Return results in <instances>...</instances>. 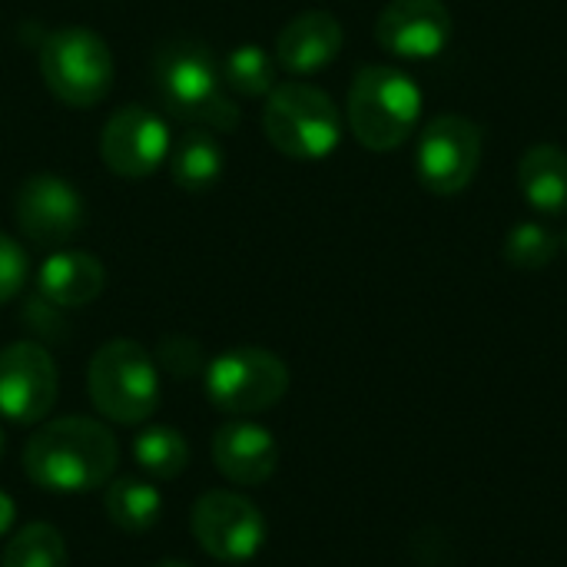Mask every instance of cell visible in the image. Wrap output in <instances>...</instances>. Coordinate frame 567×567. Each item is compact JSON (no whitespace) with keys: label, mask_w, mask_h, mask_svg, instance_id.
I'll return each instance as SVG.
<instances>
[{"label":"cell","mask_w":567,"mask_h":567,"mask_svg":"<svg viewBox=\"0 0 567 567\" xmlns=\"http://www.w3.org/2000/svg\"><path fill=\"white\" fill-rule=\"evenodd\" d=\"M419 116H422V90L405 70L369 63L355 73L349 86L346 120L352 136L365 150L372 153L399 150L415 133Z\"/></svg>","instance_id":"3957f363"},{"label":"cell","mask_w":567,"mask_h":567,"mask_svg":"<svg viewBox=\"0 0 567 567\" xmlns=\"http://www.w3.org/2000/svg\"><path fill=\"white\" fill-rule=\"evenodd\" d=\"M93 409L116 425H143L159 409V365L133 339L100 346L86 369Z\"/></svg>","instance_id":"277c9868"},{"label":"cell","mask_w":567,"mask_h":567,"mask_svg":"<svg viewBox=\"0 0 567 567\" xmlns=\"http://www.w3.org/2000/svg\"><path fill=\"white\" fill-rule=\"evenodd\" d=\"M27 252L17 239H10L7 233H0V306L10 302L13 296H20V289L27 286Z\"/></svg>","instance_id":"d4e9b609"},{"label":"cell","mask_w":567,"mask_h":567,"mask_svg":"<svg viewBox=\"0 0 567 567\" xmlns=\"http://www.w3.org/2000/svg\"><path fill=\"white\" fill-rule=\"evenodd\" d=\"M106 266L83 249H56L37 272V292L56 309H80L103 296Z\"/></svg>","instance_id":"2e32d148"},{"label":"cell","mask_w":567,"mask_h":567,"mask_svg":"<svg viewBox=\"0 0 567 567\" xmlns=\"http://www.w3.org/2000/svg\"><path fill=\"white\" fill-rule=\"evenodd\" d=\"M452 27L442 0H392L375 17V40L399 60H432L449 47Z\"/></svg>","instance_id":"4fadbf2b"},{"label":"cell","mask_w":567,"mask_h":567,"mask_svg":"<svg viewBox=\"0 0 567 567\" xmlns=\"http://www.w3.org/2000/svg\"><path fill=\"white\" fill-rule=\"evenodd\" d=\"M189 528L196 545L226 565L249 561L262 551L266 545V518L262 512L239 492H206L189 515Z\"/></svg>","instance_id":"9c48e42d"},{"label":"cell","mask_w":567,"mask_h":567,"mask_svg":"<svg viewBox=\"0 0 567 567\" xmlns=\"http://www.w3.org/2000/svg\"><path fill=\"white\" fill-rule=\"evenodd\" d=\"M103 508H106V518H110L120 532L140 535V532H150V528L159 522V515H163V498H159V492H156L150 482L126 475V478H116V482L106 485V492H103Z\"/></svg>","instance_id":"d6986e66"},{"label":"cell","mask_w":567,"mask_h":567,"mask_svg":"<svg viewBox=\"0 0 567 567\" xmlns=\"http://www.w3.org/2000/svg\"><path fill=\"white\" fill-rule=\"evenodd\" d=\"M13 216L20 233L33 246L63 249L86 226V203L63 176L37 173L20 183L13 199Z\"/></svg>","instance_id":"8fae6325"},{"label":"cell","mask_w":567,"mask_h":567,"mask_svg":"<svg viewBox=\"0 0 567 567\" xmlns=\"http://www.w3.org/2000/svg\"><path fill=\"white\" fill-rule=\"evenodd\" d=\"M213 462L223 478L243 488L266 485L279 468V445L269 429L236 419L216 429L213 435Z\"/></svg>","instance_id":"5bb4252c"},{"label":"cell","mask_w":567,"mask_h":567,"mask_svg":"<svg viewBox=\"0 0 567 567\" xmlns=\"http://www.w3.org/2000/svg\"><path fill=\"white\" fill-rule=\"evenodd\" d=\"M518 189L535 213H567V153L555 143H538L518 159Z\"/></svg>","instance_id":"e0dca14e"},{"label":"cell","mask_w":567,"mask_h":567,"mask_svg":"<svg viewBox=\"0 0 567 567\" xmlns=\"http://www.w3.org/2000/svg\"><path fill=\"white\" fill-rule=\"evenodd\" d=\"M13 525V502L0 492V535Z\"/></svg>","instance_id":"4316f807"},{"label":"cell","mask_w":567,"mask_h":567,"mask_svg":"<svg viewBox=\"0 0 567 567\" xmlns=\"http://www.w3.org/2000/svg\"><path fill=\"white\" fill-rule=\"evenodd\" d=\"M133 462L143 475L156 482L179 478L189 465V445L186 435L169 425H150L133 439Z\"/></svg>","instance_id":"ffe728a7"},{"label":"cell","mask_w":567,"mask_h":567,"mask_svg":"<svg viewBox=\"0 0 567 567\" xmlns=\"http://www.w3.org/2000/svg\"><path fill=\"white\" fill-rule=\"evenodd\" d=\"M266 140L289 159L319 163L342 140V113L336 100L302 80L276 83L262 106Z\"/></svg>","instance_id":"5b68a950"},{"label":"cell","mask_w":567,"mask_h":567,"mask_svg":"<svg viewBox=\"0 0 567 567\" xmlns=\"http://www.w3.org/2000/svg\"><path fill=\"white\" fill-rule=\"evenodd\" d=\"M23 319H27L30 326H37L40 336H60V309H56L53 302H47L40 292L27 302Z\"/></svg>","instance_id":"484cf974"},{"label":"cell","mask_w":567,"mask_h":567,"mask_svg":"<svg viewBox=\"0 0 567 567\" xmlns=\"http://www.w3.org/2000/svg\"><path fill=\"white\" fill-rule=\"evenodd\" d=\"M40 76L60 103L90 110L113 86V53L90 27H60L43 37Z\"/></svg>","instance_id":"8992f818"},{"label":"cell","mask_w":567,"mask_h":567,"mask_svg":"<svg viewBox=\"0 0 567 567\" xmlns=\"http://www.w3.org/2000/svg\"><path fill=\"white\" fill-rule=\"evenodd\" d=\"M485 153L482 126L462 113L435 116L415 150V176L435 196H458L472 186Z\"/></svg>","instance_id":"ba28073f"},{"label":"cell","mask_w":567,"mask_h":567,"mask_svg":"<svg viewBox=\"0 0 567 567\" xmlns=\"http://www.w3.org/2000/svg\"><path fill=\"white\" fill-rule=\"evenodd\" d=\"M206 399L223 415H259L279 405L289 392V365L259 346H239L219 352L203 369Z\"/></svg>","instance_id":"52a82bcc"},{"label":"cell","mask_w":567,"mask_h":567,"mask_svg":"<svg viewBox=\"0 0 567 567\" xmlns=\"http://www.w3.org/2000/svg\"><path fill=\"white\" fill-rule=\"evenodd\" d=\"M60 395L53 355L40 342H10L0 352V415L13 425H40Z\"/></svg>","instance_id":"30bf717a"},{"label":"cell","mask_w":567,"mask_h":567,"mask_svg":"<svg viewBox=\"0 0 567 567\" xmlns=\"http://www.w3.org/2000/svg\"><path fill=\"white\" fill-rule=\"evenodd\" d=\"M0 458H3V432H0Z\"/></svg>","instance_id":"f1b7e54d"},{"label":"cell","mask_w":567,"mask_h":567,"mask_svg":"<svg viewBox=\"0 0 567 567\" xmlns=\"http://www.w3.org/2000/svg\"><path fill=\"white\" fill-rule=\"evenodd\" d=\"M156 365L166 369L176 379H186V375H196V372L206 369V355H203L196 339H189V336H166L159 342V349H156Z\"/></svg>","instance_id":"cb8c5ba5"},{"label":"cell","mask_w":567,"mask_h":567,"mask_svg":"<svg viewBox=\"0 0 567 567\" xmlns=\"http://www.w3.org/2000/svg\"><path fill=\"white\" fill-rule=\"evenodd\" d=\"M153 567H193V565H186V561H159V565H153Z\"/></svg>","instance_id":"83f0119b"},{"label":"cell","mask_w":567,"mask_h":567,"mask_svg":"<svg viewBox=\"0 0 567 567\" xmlns=\"http://www.w3.org/2000/svg\"><path fill=\"white\" fill-rule=\"evenodd\" d=\"M120 465L116 435L83 415H63L40 422L27 439L23 472L27 478L53 495H86L106 485Z\"/></svg>","instance_id":"6da1fadb"},{"label":"cell","mask_w":567,"mask_h":567,"mask_svg":"<svg viewBox=\"0 0 567 567\" xmlns=\"http://www.w3.org/2000/svg\"><path fill=\"white\" fill-rule=\"evenodd\" d=\"M346 33L336 13L306 10L292 17L276 37V63L292 76H312L342 53Z\"/></svg>","instance_id":"9a60e30c"},{"label":"cell","mask_w":567,"mask_h":567,"mask_svg":"<svg viewBox=\"0 0 567 567\" xmlns=\"http://www.w3.org/2000/svg\"><path fill=\"white\" fill-rule=\"evenodd\" d=\"M565 252H567V233H565Z\"/></svg>","instance_id":"f546056e"},{"label":"cell","mask_w":567,"mask_h":567,"mask_svg":"<svg viewBox=\"0 0 567 567\" xmlns=\"http://www.w3.org/2000/svg\"><path fill=\"white\" fill-rule=\"evenodd\" d=\"M150 83L159 106L179 123L229 133L243 120L216 53L193 37H169L153 50Z\"/></svg>","instance_id":"7a4b0ae2"},{"label":"cell","mask_w":567,"mask_h":567,"mask_svg":"<svg viewBox=\"0 0 567 567\" xmlns=\"http://www.w3.org/2000/svg\"><path fill=\"white\" fill-rule=\"evenodd\" d=\"M561 252V239L555 236V229H548L545 223H518L508 229L505 236V262L525 272H538L545 266H551Z\"/></svg>","instance_id":"603a6c76"},{"label":"cell","mask_w":567,"mask_h":567,"mask_svg":"<svg viewBox=\"0 0 567 567\" xmlns=\"http://www.w3.org/2000/svg\"><path fill=\"white\" fill-rule=\"evenodd\" d=\"M173 136L159 113L143 103L120 106L100 133V159L123 179H143L156 173L169 156Z\"/></svg>","instance_id":"7c38bea8"},{"label":"cell","mask_w":567,"mask_h":567,"mask_svg":"<svg viewBox=\"0 0 567 567\" xmlns=\"http://www.w3.org/2000/svg\"><path fill=\"white\" fill-rule=\"evenodd\" d=\"M223 80L233 93H243V96H269L272 86H276V56L266 53L262 47L256 43H243V47H233L223 60Z\"/></svg>","instance_id":"44dd1931"},{"label":"cell","mask_w":567,"mask_h":567,"mask_svg":"<svg viewBox=\"0 0 567 567\" xmlns=\"http://www.w3.org/2000/svg\"><path fill=\"white\" fill-rule=\"evenodd\" d=\"M0 567H70L66 542L53 525L33 522L7 542Z\"/></svg>","instance_id":"7402d4cb"},{"label":"cell","mask_w":567,"mask_h":567,"mask_svg":"<svg viewBox=\"0 0 567 567\" xmlns=\"http://www.w3.org/2000/svg\"><path fill=\"white\" fill-rule=\"evenodd\" d=\"M166 163H169V176L179 189L203 193L219 183L226 156H223L219 140L206 126H193L169 146Z\"/></svg>","instance_id":"ac0fdd59"}]
</instances>
